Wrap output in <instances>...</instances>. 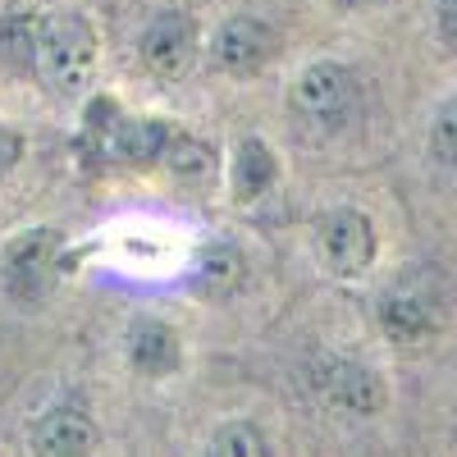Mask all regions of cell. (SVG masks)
<instances>
[{
  "instance_id": "obj_1",
  "label": "cell",
  "mask_w": 457,
  "mask_h": 457,
  "mask_svg": "<svg viewBox=\"0 0 457 457\" xmlns=\"http://www.w3.org/2000/svg\"><path fill=\"white\" fill-rule=\"evenodd\" d=\"M32 73L60 96H79L96 73V37L79 14H42L32 42Z\"/></svg>"
},
{
  "instance_id": "obj_2",
  "label": "cell",
  "mask_w": 457,
  "mask_h": 457,
  "mask_svg": "<svg viewBox=\"0 0 457 457\" xmlns=\"http://www.w3.org/2000/svg\"><path fill=\"white\" fill-rule=\"evenodd\" d=\"M55 256H60V238L51 228H23L5 243L0 252V279L14 302H37L46 297L51 279H55Z\"/></svg>"
},
{
  "instance_id": "obj_3",
  "label": "cell",
  "mask_w": 457,
  "mask_h": 457,
  "mask_svg": "<svg viewBox=\"0 0 457 457\" xmlns=\"http://www.w3.org/2000/svg\"><path fill=\"white\" fill-rule=\"evenodd\" d=\"M137 51H142V64L156 73V79H165V83L183 79L197 60V28L183 10H161V14L146 19Z\"/></svg>"
},
{
  "instance_id": "obj_4",
  "label": "cell",
  "mask_w": 457,
  "mask_h": 457,
  "mask_svg": "<svg viewBox=\"0 0 457 457\" xmlns=\"http://www.w3.org/2000/svg\"><path fill=\"white\" fill-rule=\"evenodd\" d=\"M316 247H320V261L334 275L353 279L375 256V228L361 211H329L316 224Z\"/></svg>"
},
{
  "instance_id": "obj_5",
  "label": "cell",
  "mask_w": 457,
  "mask_h": 457,
  "mask_svg": "<svg viewBox=\"0 0 457 457\" xmlns=\"http://www.w3.org/2000/svg\"><path fill=\"white\" fill-rule=\"evenodd\" d=\"M293 101H297V110L307 114V120L338 124V120H348V110L357 105V79H353L343 64L320 60V64H312V69L297 79Z\"/></svg>"
},
{
  "instance_id": "obj_6",
  "label": "cell",
  "mask_w": 457,
  "mask_h": 457,
  "mask_svg": "<svg viewBox=\"0 0 457 457\" xmlns=\"http://www.w3.org/2000/svg\"><path fill=\"white\" fill-rule=\"evenodd\" d=\"M316 389L329 407L348 411V416H370V411H379V403H385L379 375L370 366H357V361H325Z\"/></svg>"
},
{
  "instance_id": "obj_7",
  "label": "cell",
  "mask_w": 457,
  "mask_h": 457,
  "mask_svg": "<svg viewBox=\"0 0 457 457\" xmlns=\"http://www.w3.org/2000/svg\"><path fill=\"white\" fill-rule=\"evenodd\" d=\"M270 55H275V32L265 28L261 19L238 14V19H228L215 32V64L224 73H238L243 79V73H256Z\"/></svg>"
},
{
  "instance_id": "obj_8",
  "label": "cell",
  "mask_w": 457,
  "mask_h": 457,
  "mask_svg": "<svg viewBox=\"0 0 457 457\" xmlns=\"http://www.w3.org/2000/svg\"><path fill=\"white\" fill-rule=\"evenodd\" d=\"M435 320H439L435 293L426 284H416V279L389 288L385 302H379V325H385L394 338H403V343H421L435 329Z\"/></svg>"
},
{
  "instance_id": "obj_9",
  "label": "cell",
  "mask_w": 457,
  "mask_h": 457,
  "mask_svg": "<svg viewBox=\"0 0 457 457\" xmlns=\"http://www.w3.org/2000/svg\"><path fill=\"white\" fill-rule=\"evenodd\" d=\"M129 361L137 375H151L161 379L179 366V334L161 320H137L129 329Z\"/></svg>"
},
{
  "instance_id": "obj_10",
  "label": "cell",
  "mask_w": 457,
  "mask_h": 457,
  "mask_svg": "<svg viewBox=\"0 0 457 457\" xmlns=\"http://www.w3.org/2000/svg\"><path fill=\"white\" fill-rule=\"evenodd\" d=\"M37 453H92L96 448V426L83 411H51L32 435Z\"/></svg>"
},
{
  "instance_id": "obj_11",
  "label": "cell",
  "mask_w": 457,
  "mask_h": 457,
  "mask_svg": "<svg viewBox=\"0 0 457 457\" xmlns=\"http://www.w3.org/2000/svg\"><path fill=\"white\" fill-rule=\"evenodd\" d=\"M165 142H170V129L161 120H124L120 129H114V137H110L114 156L129 161V165L161 161L165 156Z\"/></svg>"
},
{
  "instance_id": "obj_12",
  "label": "cell",
  "mask_w": 457,
  "mask_h": 457,
  "mask_svg": "<svg viewBox=\"0 0 457 457\" xmlns=\"http://www.w3.org/2000/svg\"><path fill=\"white\" fill-rule=\"evenodd\" d=\"M270 183H275V156H270V146H265L261 137L238 142V156H234V193H238L243 202H256Z\"/></svg>"
},
{
  "instance_id": "obj_13",
  "label": "cell",
  "mask_w": 457,
  "mask_h": 457,
  "mask_svg": "<svg viewBox=\"0 0 457 457\" xmlns=\"http://www.w3.org/2000/svg\"><path fill=\"white\" fill-rule=\"evenodd\" d=\"M238 279H243V256L228 247V243H215V247L202 252V261H197V284H202L206 293H228Z\"/></svg>"
},
{
  "instance_id": "obj_14",
  "label": "cell",
  "mask_w": 457,
  "mask_h": 457,
  "mask_svg": "<svg viewBox=\"0 0 457 457\" xmlns=\"http://www.w3.org/2000/svg\"><path fill=\"white\" fill-rule=\"evenodd\" d=\"M32 42H37V14H10L0 23V55L14 69H32Z\"/></svg>"
},
{
  "instance_id": "obj_15",
  "label": "cell",
  "mask_w": 457,
  "mask_h": 457,
  "mask_svg": "<svg viewBox=\"0 0 457 457\" xmlns=\"http://www.w3.org/2000/svg\"><path fill=\"white\" fill-rule=\"evenodd\" d=\"M430 151H435V161L457 165V96H453V101H444V105H439V114H435Z\"/></svg>"
},
{
  "instance_id": "obj_16",
  "label": "cell",
  "mask_w": 457,
  "mask_h": 457,
  "mask_svg": "<svg viewBox=\"0 0 457 457\" xmlns=\"http://www.w3.org/2000/svg\"><path fill=\"white\" fill-rule=\"evenodd\" d=\"M165 161H170V170H179V174H197V170H206L211 151H206L202 142H193V137L170 133V142H165Z\"/></svg>"
},
{
  "instance_id": "obj_17",
  "label": "cell",
  "mask_w": 457,
  "mask_h": 457,
  "mask_svg": "<svg viewBox=\"0 0 457 457\" xmlns=\"http://www.w3.org/2000/svg\"><path fill=\"white\" fill-rule=\"evenodd\" d=\"M211 453H265V439L252 426H224L211 435Z\"/></svg>"
},
{
  "instance_id": "obj_18",
  "label": "cell",
  "mask_w": 457,
  "mask_h": 457,
  "mask_svg": "<svg viewBox=\"0 0 457 457\" xmlns=\"http://www.w3.org/2000/svg\"><path fill=\"white\" fill-rule=\"evenodd\" d=\"M19 151H23L19 133H10L5 124H0V179H5V174L14 170V161H19Z\"/></svg>"
},
{
  "instance_id": "obj_19",
  "label": "cell",
  "mask_w": 457,
  "mask_h": 457,
  "mask_svg": "<svg viewBox=\"0 0 457 457\" xmlns=\"http://www.w3.org/2000/svg\"><path fill=\"white\" fill-rule=\"evenodd\" d=\"M439 37L444 46L457 51V0H439Z\"/></svg>"
},
{
  "instance_id": "obj_20",
  "label": "cell",
  "mask_w": 457,
  "mask_h": 457,
  "mask_svg": "<svg viewBox=\"0 0 457 457\" xmlns=\"http://www.w3.org/2000/svg\"><path fill=\"white\" fill-rule=\"evenodd\" d=\"M338 10H366V5H375V0H334Z\"/></svg>"
}]
</instances>
